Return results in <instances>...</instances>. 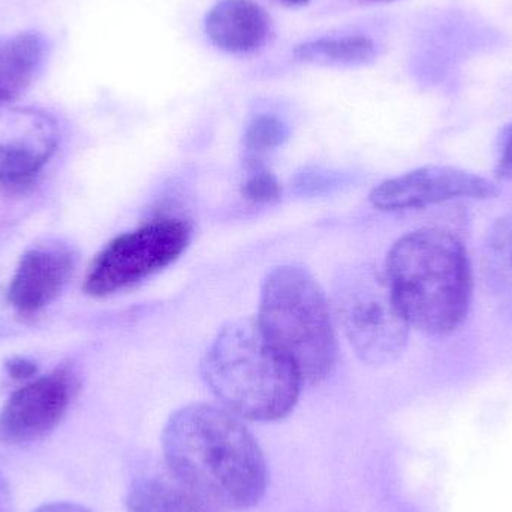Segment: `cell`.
<instances>
[{
    "instance_id": "1",
    "label": "cell",
    "mask_w": 512,
    "mask_h": 512,
    "mask_svg": "<svg viewBox=\"0 0 512 512\" xmlns=\"http://www.w3.org/2000/svg\"><path fill=\"white\" fill-rule=\"evenodd\" d=\"M171 475L210 507L242 511L267 492L264 454L237 415L209 403L174 412L162 433Z\"/></svg>"
},
{
    "instance_id": "2",
    "label": "cell",
    "mask_w": 512,
    "mask_h": 512,
    "mask_svg": "<svg viewBox=\"0 0 512 512\" xmlns=\"http://www.w3.org/2000/svg\"><path fill=\"white\" fill-rule=\"evenodd\" d=\"M411 327L433 337L456 333L474 295L471 258L462 240L442 228H420L400 237L385 270Z\"/></svg>"
},
{
    "instance_id": "3",
    "label": "cell",
    "mask_w": 512,
    "mask_h": 512,
    "mask_svg": "<svg viewBox=\"0 0 512 512\" xmlns=\"http://www.w3.org/2000/svg\"><path fill=\"white\" fill-rule=\"evenodd\" d=\"M201 375L225 409L262 423L288 417L303 384L294 364L249 318L222 327L201 361Z\"/></svg>"
},
{
    "instance_id": "4",
    "label": "cell",
    "mask_w": 512,
    "mask_h": 512,
    "mask_svg": "<svg viewBox=\"0 0 512 512\" xmlns=\"http://www.w3.org/2000/svg\"><path fill=\"white\" fill-rule=\"evenodd\" d=\"M256 321L301 381L318 384L331 375L337 363L333 316L321 285L306 268L280 265L267 274Z\"/></svg>"
},
{
    "instance_id": "5",
    "label": "cell",
    "mask_w": 512,
    "mask_h": 512,
    "mask_svg": "<svg viewBox=\"0 0 512 512\" xmlns=\"http://www.w3.org/2000/svg\"><path fill=\"white\" fill-rule=\"evenodd\" d=\"M333 307L355 354L372 366L394 363L408 345L406 321L387 274L372 265L346 268L334 280Z\"/></svg>"
},
{
    "instance_id": "6",
    "label": "cell",
    "mask_w": 512,
    "mask_h": 512,
    "mask_svg": "<svg viewBox=\"0 0 512 512\" xmlns=\"http://www.w3.org/2000/svg\"><path fill=\"white\" fill-rule=\"evenodd\" d=\"M192 228L176 218L155 219L114 239L93 262L84 291L105 297L173 264L188 248Z\"/></svg>"
},
{
    "instance_id": "7",
    "label": "cell",
    "mask_w": 512,
    "mask_h": 512,
    "mask_svg": "<svg viewBox=\"0 0 512 512\" xmlns=\"http://www.w3.org/2000/svg\"><path fill=\"white\" fill-rule=\"evenodd\" d=\"M499 192L495 183L471 171L427 165L385 180L370 192V203L382 212H403L460 198L489 200Z\"/></svg>"
},
{
    "instance_id": "8",
    "label": "cell",
    "mask_w": 512,
    "mask_h": 512,
    "mask_svg": "<svg viewBox=\"0 0 512 512\" xmlns=\"http://www.w3.org/2000/svg\"><path fill=\"white\" fill-rule=\"evenodd\" d=\"M72 393L74 382L63 370L24 385L0 411V439L23 444L44 438L65 417Z\"/></svg>"
},
{
    "instance_id": "9",
    "label": "cell",
    "mask_w": 512,
    "mask_h": 512,
    "mask_svg": "<svg viewBox=\"0 0 512 512\" xmlns=\"http://www.w3.org/2000/svg\"><path fill=\"white\" fill-rule=\"evenodd\" d=\"M71 255L60 249H35L21 258L9 286V303L33 313L53 303L71 277Z\"/></svg>"
},
{
    "instance_id": "10",
    "label": "cell",
    "mask_w": 512,
    "mask_h": 512,
    "mask_svg": "<svg viewBox=\"0 0 512 512\" xmlns=\"http://www.w3.org/2000/svg\"><path fill=\"white\" fill-rule=\"evenodd\" d=\"M210 41L228 53H251L267 41L270 17L254 0H219L206 17Z\"/></svg>"
},
{
    "instance_id": "11",
    "label": "cell",
    "mask_w": 512,
    "mask_h": 512,
    "mask_svg": "<svg viewBox=\"0 0 512 512\" xmlns=\"http://www.w3.org/2000/svg\"><path fill=\"white\" fill-rule=\"evenodd\" d=\"M45 60V39L27 30L0 38V108L17 101Z\"/></svg>"
},
{
    "instance_id": "12",
    "label": "cell",
    "mask_w": 512,
    "mask_h": 512,
    "mask_svg": "<svg viewBox=\"0 0 512 512\" xmlns=\"http://www.w3.org/2000/svg\"><path fill=\"white\" fill-rule=\"evenodd\" d=\"M210 505L171 477H144L129 490L128 512H212Z\"/></svg>"
},
{
    "instance_id": "13",
    "label": "cell",
    "mask_w": 512,
    "mask_h": 512,
    "mask_svg": "<svg viewBox=\"0 0 512 512\" xmlns=\"http://www.w3.org/2000/svg\"><path fill=\"white\" fill-rule=\"evenodd\" d=\"M481 264L490 291L512 306V215L498 219L490 228Z\"/></svg>"
},
{
    "instance_id": "14",
    "label": "cell",
    "mask_w": 512,
    "mask_h": 512,
    "mask_svg": "<svg viewBox=\"0 0 512 512\" xmlns=\"http://www.w3.org/2000/svg\"><path fill=\"white\" fill-rule=\"evenodd\" d=\"M292 54L298 62L312 65L357 66L375 60L376 45L369 36L348 35L304 42Z\"/></svg>"
},
{
    "instance_id": "15",
    "label": "cell",
    "mask_w": 512,
    "mask_h": 512,
    "mask_svg": "<svg viewBox=\"0 0 512 512\" xmlns=\"http://www.w3.org/2000/svg\"><path fill=\"white\" fill-rule=\"evenodd\" d=\"M53 146L48 141L36 144L14 140L0 144V183L21 186L32 182L50 159Z\"/></svg>"
},
{
    "instance_id": "16",
    "label": "cell",
    "mask_w": 512,
    "mask_h": 512,
    "mask_svg": "<svg viewBox=\"0 0 512 512\" xmlns=\"http://www.w3.org/2000/svg\"><path fill=\"white\" fill-rule=\"evenodd\" d=\"M288 138V128L279 117L271 114L256 116L245 132V147L249 159H259V156L282 146Z\"/></svg>"
},
{
    "instance_id": "17",
    "label": "cell",
    "mask_w": 512,
    "mask_h": 512,
    "mask_svg": "<svg viewBox=\"0 0 512 512\" xmlns=\"http://www.w3.org/2000/svg\"><path fill=\"white\" fill-rule=\"evenodd\" d=\"M245 200L252 204H270L282 195L279 180L259 159H248V176L242 186Z\"/></svg>"
},
{
    "instance_id": "18",
    "label": "cell",
    "mask_w": 512,
    "mask_h": 512,
    "mask_svg": "<svg viewBox=\"0 0 512 512\" xmlns=\"http://www.w3.org/2000/svg\"><path fill=\"white\" fill-rule=\"evenodd\" d=\"M495 174L499 180L512 182V123L502 131L499 138V155Z\"/></svg>"
},
{
    "instance_id": "19",
    "label": "cell",
    "mask_w": 512,
    "mask_h": 512,
    "mask_svg": "<svg viewBox=\"0 0 512 512\" xmlns=\"http://www.w3.org/2000/svg\"><path fill=\"white\" fill-rule=\"evenodd\" d=\"M6 370L14 379H27L35 375L36 366L26 358H12L6 363Z\"/></svg>"
},
{
    "instance_id": "20",
    "label": "cell",
    "mask_w": 512,
    "mask_h": 512,
    "mask_svg": "<svg viewBox=\"0 0 512 512\" xmlns=\"http://www.w3.org/2000/svg\"><path fill=\"white\" fill-rule=\"evenodd\" d=\"M33 512H93L87 508L81 507L78 504H71V502H54V504L42 505L38 510Z\"/></svg>"
},
{
    "instance_id": "21",
    "label": "cell",
    "mask_w": 512,
    "mask_h": 512,
    "mask_svg": "<svg viewBox=\"0 0 512 512\" xmlns=\"http://www.w3.org/2000/svg\"><path fill=\"white\" fill-rule=\"evenodd\" d=\"M0 512H14L11 487L2 474H0Z\"/></svg>"
},
{
    "instance_id": "22",
    "label": "cell",
    "mask_w": 512,
    "mask_h": 512,
    "mask_svg": "<svg viewBox=\"0 0 512 512\" xmlns=\"http://www.w3.org/2000/svg\"><path fill=\"white\" fill-rule=\"evenodd\" d=\"M280 2L286 3V5L291 6H304L307 3L312 2V0H280Z\"/></svg>"
},
{
    "instance_id": "23",
    "label": "cell",
    "mask_w": 512,
    "mask_h": 512,
    "mask_svg": "<svg viewBox=\"0 0 512 512\" xmlns=\"http://www.w3.org/2000/svg\"><path fill=\"white\" fill-rule=\"evenodd\" d=\"M363 2L385 3V2H394V0H363Z\"/></svg>"
}]
</instances>
